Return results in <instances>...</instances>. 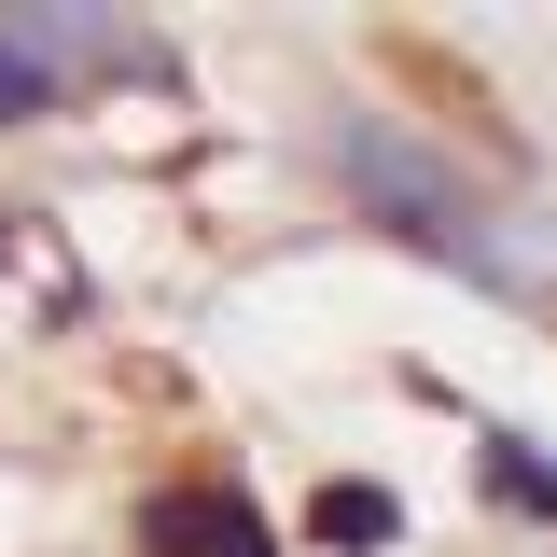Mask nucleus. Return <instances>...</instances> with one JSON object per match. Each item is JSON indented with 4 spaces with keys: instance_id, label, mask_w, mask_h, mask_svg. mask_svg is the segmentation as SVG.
Returning <instances> with one entry per match:
<instances>
[{
    "instance_id": "4",
    "label": "nucleus",
    "mask_w": 557,
    "mask_h": 557,
    "mask_svg": "<svg viewBox=\"0 0 557 557\" xmlns=\"http://www.w3.org/2000/svg\"><path fill=\"white\" fill-rule=\"evenodd\" d=\"M307 530H321V544H405V502H391L376 474H348V487L307 502Z\"/></svg>"
},
{
    "instance_id": "3",
    "label": "nucleus",
    "mask_w": 557,
    "mask_h": 557,
    "mask_svg": "<svg viewBox=\"0 0 557 557\" xmlns=\"http://www.w3.org/2000/svg\"><path fill=\"white\" fill-rule=\"evenodd\" d=\"M42 112H70V70L42 57L28 14H0V126H42Z\"/></svg>"
},
{
    "instance_id": "2",
    "label": "nucleus",
    "mask_w": 557,
    "mask_h": 557,
    "mask_svg": "<svg viewBox=\"0 0 557 557\" xmlns=\"http://www.w3.org/2000/svg\"><path fill=\"white\" fill-rule=\"evenodd\" d=\"M139 557H278V530H265V502H251V487L168 474L153 502H139Z\"/></svg>"
},
{
    "instance_id": "5",
    "label": "nucleus",
    "mask_w": 557,
    "mask_h": 557,
    "mask_svg": "<svg viewBox=\"0 0 557 557\" xmlns=\"http://www.w3.org/2000/svg\"><path fill=\"white\" fill-rule=\"evenodd\" d=\"M474 460H487V502H516V516H557V474L530 460V446H516V432H487Z\"/></svg>"
},
{
    "instance_id": "1",
    "label": "nucleus",
    "mask_w": 557,
    "mask_h": 557,
    "mask_svg": "<svg viewBox=\"0 0 557 557\" xmlns=\"http://www.w3.org/2000/svg\"><path fill=\"white\" fill-rule=\"evenodd\" d=\"M321 168H335L348 223H376L391 251L474 278V293H502V307H557V223L530 196H502L474 153H446L432 126H405L391 98H335Z\"/></svg>"
}]
</instances>
